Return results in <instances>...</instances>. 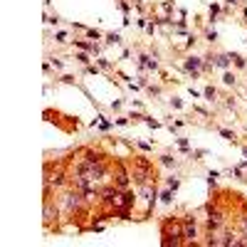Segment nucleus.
I'll return each mask as SVG.
<instances>
[{"mask_svg":"<svg viewBox=\"0 0 247 247\" xmlns=\"http://www.w3.org/2000/svg\"><path fill=\"white\" fill-rule=\"evenodd\" d=\"M195 67H200V60L198 57H190V60L185 62V69H195Z\"/></svg>","mask_w":247,"mask_h":247,"instance_id":"f257e3e1","label":"nucleus"},{"mask_svg":"<svg viewBox=\"0 0 247 247\" xmlns=\"http://www.w3.org/2000/svg\"><path fill=\"white\" fill-rule=\"evenodd\" d=\"M227 60H230V57H225V54H220L218 60H215V64H218V67H227Z\"/></svg>","mask_w":247,"mask_h":247,"instance_id":"f03ea898","label":"nucleus"},{"mask_svg":"<svg viewBox=\"0 0 247 247\" xmlns=\"http://www.w3.org/2000/svg\"><path fill=\"white\" fill-rule=\"evenodd\" d=\"M161 163H163V166H176V158H170V156H161Z\"/></svg>","mask_w":247,"mask_h":247,"instance_id":"7ed1b4c3","label":"nucleus"},{"mask_svg":"<svg viewBox=\"0 0 247 247\" xmlns=\"http://www.w3.org/2000/svg\"><path fill=\"white\" fill-rule=\"evenodd\" d=\"M230 60H235V64H237V67H245V64H247V62L242 60V57H240V54H232V57H230Z\"/></svg>","mask_w":247,"mask_h":247,"instance_id":"20e7f679","label":"nucleus"},{"mask_svg":"<svg viewBox=\"0 0 247 247\" xmlns=\"http://www.w3.org/2000/svg\"><path fill=\"white\" fill-rule=\"evenodd\" d=\"M222 82H225V84H235V74H225Z\"/></svg>","mask_w":247,"mask_h":247,"instance_id":"39448f33","label":"nucleus"},{"mask_svg":"<svg viewBox=\"0 0 247 247\" xmlns=\"http://www.w3.org/2000/svg\"><path fill=\"white\" fill-rule=\"evenodd\" d=\"M77 60H79L82 64H89V62H91V60H89V57H87V54H77Z\"/></svg>","mask_w":247,"mask_h":247,"instance_id":"423d86ee","label":"nucleus"},{"mask_svg":"<svg viewBox=\"0 0 247 247\" xmlns=\"http://www.w3.org/2000/svg\"><path fill=\"white\" fill-rule=\"evenodd\" d=\"M205 97H208V99H213V97H215V89H213V87H208V89H205Z\"/></svg>","mask_w":247,"mask_h":247,"instance_id":"0eeeda50","label":"nucleus"},{"mask_svg":"<svg viewBox=\"0 0 247 247\" xmlns=\"http://www.w3.org/2000/svg\"><path fill=\"white\" fill-rule=\"evenodd\" d=\"M220 134H222L225 139H235V134H230V131H227V129H220Z\"/></svg>","mask_w":247,"mask_h":247,"instance_id":"6e6552de","label":"nucleus"}]
</instances>
